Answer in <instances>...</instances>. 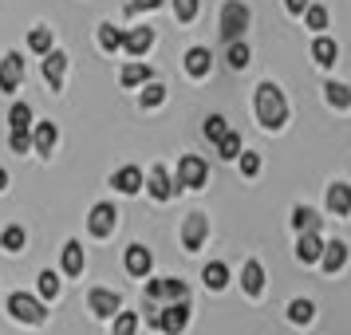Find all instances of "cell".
Here are the masks:
<instances>
[{
    "label": "cell",
    "mask_w": 351,
    "mask_h": 335,
    "mask_svg": "<svg viewBox=\"0 0 351 335\" xmlns=\"http://www.w3.org/2000/svg\"><path fill=\"white\" fill-rule=\"evenodd\" d=\"M324 95H328V103H332V107H343V111H348L351 107V87L348 83H328V87H324Z\"/></svg>",
    "instance_id": "31"
},
{
    "label": "cell",
    "mask_w": 351,
    "mask_h": 335,
    "mask_svg": "<svg viewBox=\"0 0 351 335\" xmlns=\"http://www.w3.org/2000/svg\"><path fill=\"white\" fill-rule=\"evenodd\" d=\"M319 225H324V217H316V209H312V206H296V209H292V229H300V233L316 229V233H319Z\"/></svg>",
    "instance_id": "22"
},
{
    "label": "cell",
    "mask_w": 351,
    "mask_h": 335,
    "mask_svg": "<svg viewBox=\"0 0 351 335\" xmlns=\"http://www.w3.org/2000/svg\"><path fill=\"white\" fill-rule=\"evenodd\" d=\"M328 209H332L335 217H348L351 213V186H343V182L328 186Z\"/></svg>",
    "instance_id": "17"
},
{
    "label": "cell",
    "mask_w": 351,
    "mask_h": 335,
    "mask_svg": "<svg viewBox=\"0 0 351 335\" xmlns=\"http://www.w3.org/2000/svg\"><path fill=\"white\" fill-rule=\"evenodd\" d=\"M150 44H154V28H130V32L123 36V48H127L130 55H143V51H150Z\"/></svg>",
    "instance_id": "19"
},
{
    "label": "cell",
    "mask_w": 351,
    "mask_h": 335,
    "mask_svg": "<svg viewBox=\"0 0 351 335\" xmlns=\"http://www.w3.org/2000/svg\"><path fill=\"white\" fill-rule=\"evenodd\" d=\"M162 0H130V12H146V8H158Z\"/></svg>",
    "instance_id": "43"
},
{
    "label": "cell",
    "mask_w": 351,
    "mask_h": 335,
    "mask_svg": "<svg viewBox=\"0 0 351 335\" xmlns=\"http://www.w3.org/2000/svg\"><path fill=\"white\" fill-rule=\"evenodd\" d=\"M186 323H190V300H170L158 308V319H154V327L166 335H178L186 332Z\"/></svg>",
    "instance_id": "3"
},
{
    "label": "cell",
    "mask_w": 351,
    "mask_h": 335,
    "mask_svg": "<svg viewBox=\"0 0 351 335\" xmlns=\"http://www.w3.org/2000/svg\"><path fill=\"white\" fill-rule=\"evenodd\" d=\"M217 158H241V134L225 130L221 138H217Z\"/></svg>",
    "instance_id": "34"
},
{
    "label": "cell",
    "mask_w": 351,
    "mask_h": 335,
    "mask_svg": "<svg viewBox=\"0 0 351 335\" xmlns=\"http://www.w3.org/2000/svg\"><path fill=\"white\" fill-rule=\"evenodd\" d=\"M8 312H12V319H20V323H44V319H48V308L36 300V296H28V292H12V296H8Z\"/></svg>",
    "instance_id": "4"
},
{
    "label": "cell",
    "mask_w": 351,
    "mask_h": 335,
    "mask_svg": "<svg viewBox=\"0 0 351 335\" xmlns=\"http://www.w3.org/2000/svg\"><path fill=\"white\" fill-rule=\"evenodd\" d=\"M335 55H339V44H335V40H328V36H319L316 44H312V60H316L319 67H332Z\"/></svg>",
    "instance_id": "21"
},
{
    "label": "cell",
    "mask_w": 351,
    "mask_h": 335,
    "mask_svg": "<svg viewBox=\"0 0 351 335\" xmlns=\"http://www.w3.org/2000/svg\"><path fill=\"white\" fill-rule=\"evenodd\" d=\"M146 300H190V288H186V280H146Z\"/></svg>",
    "instance_id": "6"
},
{
    "label": "cell",
    "mask_w": 351,
    "mask_h": 335,
    "mask_svg": "<svg viewBox=\"0 0 351 335\" xmlns=\"http://www.w3.org/2000/svg\"><path fill=\"white\" fill-rule=\"evenodd\" d=\"M308 4H312V0H285V8H288V12H304Z\"/></svg>",
    "instance_id": "44"
},
{
    "label": "cell",
    "mask_w": 351,
    "mask_h": 335,
    "mask_svg": "<svg viewBox=\"0 0 351 335\" xmlns=\"http://www.w3.org/2000/svg\"><path fill=\"white\" fill-rule=\"evenodd\" d=\"M24 245H28V233H24L20 225H8V229L0 233V249H4V253H20Z\"/></svg>",
    "instance_id": "26"
},
{
    "label": "cell",
    "mask_w": 351,
    "mask_h": 335,
    "mask_svg": "<svg viewBox=\"0 0 351 335\" xmlns=\"http://www.w3.org/2000/svg\"><path fill=\"white\" fill-rule=\"evenodd\" d=\"M64 75H67V55L51 48L48 55H44V79H48L51 91H60V87H64Z\"/></svg>",
    "instance_id": "10"
},
{
    "label": "cell",
    "mask_w": 351,
    "mask_h": 335,
    "mask_svg": "<svg viewBox=\"0 0 351 335\" xmlns=\"http://www.w3.org/2000/svg\"><path fill=\"white\" fill-rule=\"evenodd\" d=\"M288 319H292V323H300V327H304V323H312V319H316V303L304 300V296H300V300H292V303H288Z\"/></svg>",
    "instance_id": "25"
},
{
    "label": "cell",
    "mask_w": 351,
    "mask_h": 335,
    "mask_svg": "<svg viewBox=\"0 0 351 335\" xmlns=\"http://www.w3.org/2000/svg\"><path fill=\"white\" fill-rule=\"evenodd\" d=\"M111 190L138 193V190H143V170H138V166H123V170H114V174H111Z\"/></svg>",
    "instance_id": "13"
},
{
    "label": "cell",
    "mask_w": 351,
    "mask_h": 335,
    "mask_svg": "<svg viewBox=\"0 0 351 335\" xmlns=\"http://www.w3.org/2000/svg\"><path fill=\"white\" fill-rule=\"evenodd\" d=\"M319 264H324L328 272H339L343 264H348V245H343V240H328V245H324V256H319Z\"/></svg>",
    "instance_id": "18"
},
{
    "label": "cell",
    "mask_w": 351,
    "mask_h": 335,
    "mask_svg": "<svg viewBox=\"0 0 351 335\" xmlns=\"http://www.w3.org/2000/svg\"><path fill=\"white\" fill-rule=\"evenodd\" d=\"M123 36L127 32H119L114 24H99V48L103 51H119L123 48Z\"/></svg>",
    "instance_id": "30"
},
{
    "label": "cell",
    "mask_w": 351,
    "mask_h": 335,
    "mask_svg": "<svg viewBox=\"0 0 351 335\" xmlns=\"http://www.w3.org/2000/svg\"><path fill=\"white\" fill-rule=\"evenodd\" d=\"M202 280H206V288H213V292H221V288L229 284V269H225L221 260H213V264H206V272H202Z\"/></svg>",
    "instance_id": "28"
},
{
    "label": "cell",
    "mask_w": 351,
    "mask_h": 335,
    "mask_svg": "<svg viewBox=\"0 0 351 335\" xmlns=\"http://www.w3.org/2000/svg\"><path fill=\"white\" fill-rule=\"evenodd\" d=\"M206 233H209V221L202 213H190L186 225H182V245H186V253H197V249L206 245Z\"/></svg>",
    "instance_id": "9"
},
{
    "label": "cell",
    "mask_w": 351,
    "mask_h": 335,
    "mask_svg": "<svg viewBox=\"0 0 351 335\" xmlns=\"http://www.w3.org/2000/svg\"><path fill=\"white\" fill-rule=\"evenodd\" d=\"M225 130H229V127H225V119H221V114H209V119H206V138H209V142H217V138H221Z\"/></svg>",
    "instance_id": "40"
},
{
    "label": "cell",
    "mask_w": 351,
    "mask_h": 335,
    "mask_svg": "<svg viewBox=\"0 0 351 335\" xmlns=\"http://www.w3.org/2000/svg\"><path fill=\"white\" fill-rule=\"evenodd\" d=\"M150 264H154V260H150V249H146V245H130L127 249V272L130 276H150Z\"/></svg>",
    "instance_id": "16"
},
{
    "label": "cell",
    "mask_w": 351,
    "mask_h": 335,
    "mask_svg": "<svg viewBox=\"0 0 351 335\" xmlns=\"http://www.w3.org/2000/svg\"><path fill=\"white\" fill-rule=\"evenodd\" d=\"M146 190H150V197H154V201H170V197L178 193V186L170 182V174H166L162 166H154V170H150V177H146Z\"/></svg>",
    "instance_id": "12"
},
{
    "label": "cell",
    "mask_w": 351,
    "mask_h": 335,
    "mask_svg": "<svg viewBox=\"0 0 351 335\" xmlns=\"http://www.w3.org/2000/svg\"><path fill=\"white\" fill-rule=\"evenodd\" d=\"M154 79V71L146 64H130V67H123V87H143V83H150Z\"/></svg>",
    "instance_id": "29"
},
{
    "label": "cell",
    "mask_w": 351,
    "mask_h": 335,
    "mask_svg": "<svg viewBox=\"0 0 351 335\" xmlns=\"http://www.w3.org/2000/svg\"><path fill=\"white\" fill-rule=\"evenodd\" d=\"M28 48H32L36 55H48V51H51V32H48V28H32V36H28Z\"/></svg>",
    "instance_id": "37"
},
{
    "label": "cell",
    "mask_w": 351,
    "mask_h": 335,
    "mask_svg": "<svg viewBox=\"0 0 351 335\" xmlns=\"http://www.w3.org/2000/svg\"><path fill=\"white\" fill-rule=\"evenodd\" d=\"M83 272V245L80 240H67L64 245V276H80Z\"/></svg>",
    "instance_id": "23"
},
{
    "label": "cell",
    "mask_w": 351,
    "mask_h": 335,
    "mask_svg": "<svg viewBox=\"0 0 351 335\" xmlns=\"http://www.w3.org/2000/svg\"><path fill=\"white\" fill-rule=\"evenodd\" d=\"M249 20H253L249 4H241V0H225L221 12H217V32H221L225 44L241 40V36H245V28H249Z\"/></svg>",
    "instance_id": "2"
},
{
    "label": "cell",
    "mask_w": 351,
    "mask_h": 335,
    "mask_svg": "<svg viewBox=\"0 0 351 335\" xmlns=\"http://www.w3.org/2000/svg\"><path fill=\"white\" fill-rule=\"evenodd\" d=\"M87 308H91V316L111 319V316H119V312H123V296H114V292H107V288H91Z\"/></svg>",
    "instance_id": "7"
},
{
    "label": "cell",
    "mask_w": 351,
    "mask_h": 335,
    "mask_svg": "<svg viewBox=\"0 0 351 335\" xmlns=\"http://www.w3.org/2000/svg\"><path fill=\"white\" fill-rule=\"evenodd\" d=\"M256 119L265 130H280L288 123V103H285V91L276 83H261L256 87Z\"/></svg>",
    "instance_id": "1"
},
{
    "label": "cell",
    "mask_w": 351,
    "mask_h": 335,
    "mask_svg": "<svg viewBox=\"0 0 351 335\" xmlns=\"http://www.w3.org/2000/svg\"><path fill=\"white\" fill-rule=\"evenodd\" d=\"M8 146H12L16 154H28V146H32V134H28V130H12V134H8Z\"/></svg>",
    "instance_id": "41"
},
{
    "label": "cell",
    "mask_w": 351,
    "mask_h": 335,
    "mask_svg": "<svg viewBox=\"0 0 351 335\" xmlns=\"http://www.w3.org/2000/svg\"><path fill=\"white\" fill-rule=\"evenodd\" d=\"M225 60H229V67H233V71H245V67H249V60H253V51H249V44H245V40H233V44H229V51H225Z\"/></svg>",
    "instance_id": "24"
},
{
    "label": "cell",
    "mask_w": 351,
    "mask_h": 335,
    "mask_svg": "<svg viewBox=\"0 0 351 335\" xmlns=\"http://www.w3.org/2000/svg\"><path fill=\"white\" fill-rule=\"evenodd\" d=\"M174 16L182 20V24H190V20L197 16V0H174Z\"/></svg>",
    "instance_id": "39"
},
{
    "label": "cell",
    "mask_w": 351,
    "mask_h": 335,
    "mask_svg": "<svg viewBox=\"0 0 351 335\" xmlns=\"http://www.w3.org/2000/svg\"><path fill=\"white\" fill-rule=\"evenodd\" d=\"M134 327H138V316L134 312H119L114 316V335H134Z\"/></svg>",
    "instance_id": "38"
},
{
    "label": "cell",
    "mask_w": 351,
    "mask_h": 335,
    "mask_svg": "<svg viewBox=\"0 0 351 335\" xmlns=\"http://www.w3.org/2000/svg\"><path fill=\"white\" fill-rule=\"evenodd\" d=\"M20 79H24V55H20V51H8V55L0 60V91L12 95L20 87Z\"/></svg>",
    "instance_id": "8"
},
{
    "label": "cell",
    "mask_w": 351,
    "mask_h": 335,
    "mask_svg": "<svg viewBox=\"0 0 351 335\" xmlns=\"http://www.w3.org/2000/svg\"><path fill=\"white\" fill-rule=\"evenodd\" d=\"M8 127L12 130H28L32 127V107H28V103H12V111H8Z\"/></svg>",
    "instance_id": "33"
},
{
    "label": "cell",
    "mask_w": 351,
    "mask_h": 335,
    "mask_svg": "<svg viewBox=\"0 0 351 335\" xmlns=\"http://www.w3.org/2000/svg\"><path fill=\"white\" fill-rule=\"evenodd\" d=\"M114 217H119V213H114L111 201H99V206L91 209V217H87V229H91L95 237H107V233L114 229Z\"/></svg>",
    "instance_id": "11"
},
{
    "label": "cell",
    "mask_w": 351,
    "mask_h": 335,
    "mask_svg": "<svg viewBox=\"0 0 351 335\" xmlns=\"http://www.w3.org/2000/svg\"><path fill=\"white\" fill-rule=\"evenodd\" d=\"M32 146L40 154H51V150H56V123H40L36 134H32Z\"/></svg>",
    "instance_id": "27"
},
{
    "label": "cell",
    "mask_w": 351,
    "mask_h": 335,
    "mask_svg": "<svg viewBox=\"0 0 351 335\" xmlns=\"http://www.w3.org/2000/svg\"><path fill=\"white\" fill-rule=\"evenodd\" d=\"M241 174L245 177L261 174V158H256V154H241Z\"/></svg>",
    "instance_id": "42"
},
{
    "label": "cell",
    "mask_w": 351,
    "mask_h": 335,
    "mask_svg": "<svg viewBox=\"0 0 351 335\" xmlns=\"http://www.w3.org/2000/svg\"><path fill=\"white\" fill-rule=\"evenodd\" d=\"M162 99H166V87H162L158 79H150V83H146V91L138 95V103L150 111V107H162Z\"/></svg>",
    "instance_id": "35"
},
{
    "label": "cell",
    "mask_w": 351,
    "mask_h": 335,
    "mask_svg": "<svg viewBox=\"0 0 351 335\" xmlns=\"http://www.w3.org/2000/svg\"><path fill=\"white\" fill-rule=\"evenodd\" d=\"M206 162L197 158V154H182V162H178V177H174V186L178 190H202L206 186Z\"/></svg>",
    "instance_id": "5"
},
{
    "label": "cell",
    "mask_w": 351,
    "mask_h": 335,
    "mask_svg": "<svg viewBox=\"0 0 351 335\" xmlns=\"http://www.w3.org/2000/svg\"><path fill=\"white\" fill-rule=\"evenodd\" d=\"M209 64H213L209 48H190V51H186V71H190L193 79H202V75L209 71Z\"/></svg>",
    "instance_id": "20"
},
{
    "label": "cell",
    "mask_w": 351,
    "mask_h": 335,
    "mask_svg": "<svg viewBox=\"0 0 351 335\" xmlns=\"http://www.w3.org/2000/svg\"><path fill=\"white\" fill-rule=\"evenodd\" d=\"M304 20H308L312 32H324V28H328V8H324V4H308V8H304Z\"/></svg>",
    "instance_id": "36"
},
{
    "label": "cell",
    "mask_w": 351,
    "mask_h": 335,
    "mask_svg": "<svg viewBox=\"0 0 351 335\" xmlns=\"http://www.w3.org/2000/svg\"><path fill=\"white\" fill-rule=\"evenodd\" d=\"M319 256H324V240H319V233L316 229L300 233V240H296V260L312 264V260H319Z\"/></svg>",
    "instance_id": "14"
},
{
    "label": "cell",
    "mask_w": 351,
    "mask_h": 335,
    "mask_svg": "<svg viewBox=\"0 0 351 335\" xmlns=\"http://www.w3.org/2000/svg\"><path fill=\"white\" fill-rule=\"evenodd\" d=\"M241 288H245V296H261V292H265V269H261V260H245V269H241Z\"/></svg>",
    "instance_id": "15"
},
{
    "label": "cell",
    "mask_w": 351,
    "mask_h": 335,
    "mask_svg": "<svg viewBox=\"0 0 351 335\" xmlns=\"http://www.w3.org/2000/svg\"><path fill=\"white\" fill-rule=\"evenodd\" d=\"M36 288H40L44 300H56V296H60V276H56L51 269H44L40 276H36Z\"/></svg>",
    "instance_id": "32"
},
{
    "label": "cell",
    "mask_w": 351,
    "mask_h": 335,
    "mask_svg": "<svg viewBox=\"0 0 351 335\" xmlns=\"http://www.w3.org/2000/svg\"><path fill=\"white\" fill-rule=\"evenodd\" d=\"M0 190H8V174L4 170H0Z\"/></svg>",
    "instance_id": "45"
}]
</instances>
